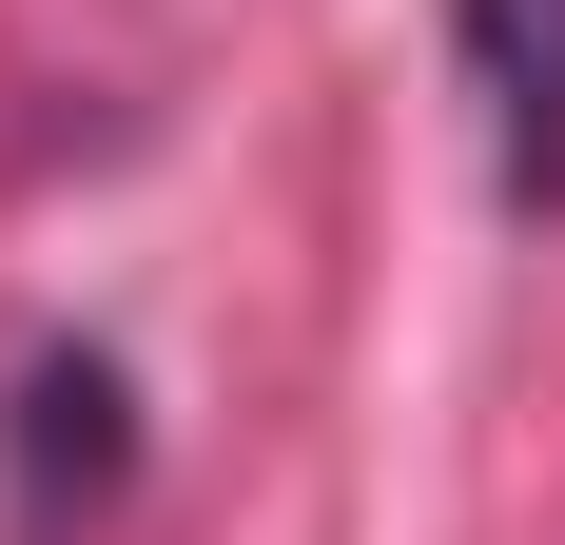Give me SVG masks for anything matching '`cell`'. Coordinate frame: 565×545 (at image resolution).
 <instances>
[{
    "instance_id": "6da1fadb",
    "label": "cell",
    "mask_w": 565,
    "mask_h": 545,
    "mask_svg": "<svg viewBox=\"0 0 565 545\" xmlns=\"http://www.w3.org/2000/svg\"><path fill=\"white\" fill-rule=\"evenodd\" d=\"M449 78L488 137V195L546 234L565 215V0H449Z\"/></svg>"
},
{
    "instance_id": "7a4b0ae2",
    "label": "cell",
    "mask_w": 565,
    "mask_h": 545,
    "mask_svg": "<svg viewBox=\"0 0 565 545\" xmlns=\"http://www.w3.org/2000/svg\"><path fill=\"white\" fill-rule=\"evenodd\" d=\"M117 468H137V429H117V371H98V351H40V371H20V506L58 526V488L98 506Z\"/></svg>"
}]
</instances>
